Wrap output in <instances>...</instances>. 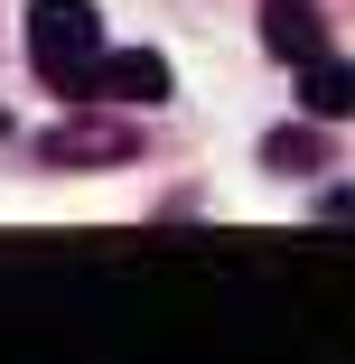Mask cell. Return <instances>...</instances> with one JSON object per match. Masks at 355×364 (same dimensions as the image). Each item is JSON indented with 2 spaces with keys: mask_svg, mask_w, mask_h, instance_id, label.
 I'll use <instances>...</instances> for the list:
<instances>
[{
  "mask_svg": "<svg viewBox=\"0 0 355 364\" xmlns=\"http://www.w3.org/2000/svg\"><path fill=\"white\" fill-rule=\"evenodd\" d=\"M28 65L56 94H103V19H94V0H28Z\"/></svg>",
  "mask_w": 355,
  "mask_h": 364,
  "instance_id": "1",
  "label": "cell"
},
{
  "mask_svg": "<svg viewBox=\"0 0 355 364\" xmlns=\"http://www.w3.org/2000/svg\"><path fill=\"white\" fill-rule=\"evenodd\" d=\"M300 112H309V122H355V65H346L337 47H318V56L300 65Z\"/></svg>",
  "mask_w": 355,
  "mask_h": 364,
  "instance_id": "2",
  "label": "cell"
},
{
  "mask_svg": "<svg viewBox=\"0 0 355 364\" xmlns=\"http://www.w3.org/2000/svg\"><path fill=\"white\" fill-rule=\"evenodd\" d=\"M103 94H122V103H169V56H159V47L103 56Z\"/></svg>",
  "mask_w": 355,
  "mask_h": 364,
  "instance_id": "4",
  "label": "cell"
},
{
  "mask_svg": "<svg viewBox=\"0 0 355 364\" xmlns=\"http://www.w3.org/2000/svg\"><path fill=\"white\" fill-rule=\"evenodd\" d=\"M327 150H318V131L309 122H290V131H271V168H290V178H309Z\"/></svg>",
  "mask_w": 355,
  "mask_h": 364,
  "instance_id": "6",
  "label": "cell"
},
{
  "mask_svg": "<svg viewBox=\"0 0 355 364\" xmlns=\"http://www.w3.org/2000/svg\"><path fill=\"white\" fill-rule=\"evenodd\" d=\"M47 159L56 168H122L131 140L122 131H94V122H65V131H47Z\"/></svg>",
  "mask_w": 355,
  "mask_h": 364,
  "instance_id": "5",
  "label": "cell"
},
{
  "mask_svg": "<svg viewBox=\"0 0 355 364\" xmlns=\"http://www.w3.org/2000/svg\"><path fill=\"white\" fill-rule=\"evenodd\" d=\"M262 38H271L280 65H309L327 47V19H318V0H271V10H262Z\"/></svg>",
  "mask_w": 355,
  "mask_h": 364,
  "instance_id": "3",
  "label": "cell"
}]
</instances>
